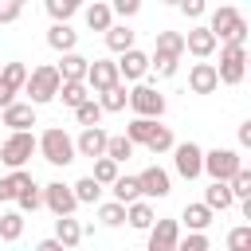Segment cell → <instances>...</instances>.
<instances>
[{
    "instance_id": "8d00e7d4",
    "label": "cell",
    "mask_w": 251,
    "mask_h": 251,
    "mask_svg": "<svg viewBox=\"0 0 251 251\" xmlns=\"http://www.w3.org/2000/svg\"><path fill=\"white\" fill-rule=\"evenodd\" d=\"M227 192H231V200H251V169H239L227 180Z\"/></svg>"
},
{
    "instance_id": "ba28073f",
    "label": "cell",
    "mask_w": 251,
    "mask_h": 251,
    "mask_svg": "<svg viewBox=\"0 0 251 251\" xmlns=\"http://www.w3.org/2000/svg\"><path fill=\"white\" fill-rule=\"evenodd\" d=\"M173 165L184 180H196L204 173V149L196 141H180V145H173Z\"/></svg>"
},
{
    "instance_id": "6da1fadb",
    "label": "cell",
    "mask_w": 251,
    "mask_h": 251,
    "mask_svg": "<svg viewBox=\"0 0 251 251\" xmlns=\"http://www.w3.org/2000/svg\"><path fill=\"white\" fill-rule=\"evenodd\" d=\"M208 31H212V39H216V43H243V39H247V20H243V12H239V8L224 4V8H216V12H212Z\"/></svg>"
},
{
    "instance_id": "d6a6232c",
    "label": "cell",
    "mask_w": 251,
    "mask_h": 251,
    "mask_svg": "<svg viewBox=\"0 0 251 251\" xmlns=\"http://www.w3.org/2000/svg\"><path fill=\"white\" fill-rule=\"evenodd\" d=\"M20 235H24V216L20 212H4L0 216V239L4 243H16Z\"/></svg>"
},
{
    "instance_id": "7dc6e473",
    "label": "cell",
    "mask_w": 251,
    "mask_h": 251,
    "mask_svg": "<svg viewBox=\"0 0 251 251\" xmlns=\"http://www.w3.org/2000/svg\"><path fill=\"white\" fill-rule=\"evenodd\" d=\"M16 192H20L16 180L12 176H0V200H16Z\"/></svg>"
},
{
    "instance_id": "44dd1931",
    "label": "cell",
    "mask_w": 251,
    "mask_h": 251,
    "mask_svg": "<svg viewBox=\"0 0 251 251\" xmlns=\"http://www.w3.org/2000/svg\"><path fill=\"white\" fill-rule=\"evenodd\" d=\"M212 220H216V216H212L204 204H184V212H180V220H176V224H184L188 231H200V235H204Z\"/></svg>"
},
{
    "instance_id": "277c9868",
    "label": "cell",
    "mask_w": 251,
    "mask_h": 251,
    "mask_svg": "<svg viewBox=\"0 0 251 251\" xmlns=\"http://www.w3.org/2000/svg\"><path fill=\"white\" fill-rule=\"evenodd\" d=\"M247 75V47L243 43H224L220 47V67H216V78L224 86H239Z\"/></svg>"
},
{
    "instance_id": "30bf717a",
    "label": "cell",
    "mask_w": 251,
    "mask_h": 251,
    "mask_svg": "<svg viewBox=\"0 0 251 251\" xmlns=\"http://www.w3.org/2000/svg\"><path fill=\"white\" fill-rule=\"evenodd\" d=\"M137 192L149 196V200H161V196L173 192V180H169V173H165L161 165H149V169L137 173Z\"/></svg>"
},
{
    "instance_id": "7bdbcfd3",
    "label": "cell",
    "mask_w": 251,
    "mask_h": 251,
    "mask_svg": "<svg viewBox=\"0 0 251 251\" xmlns=\"http://www.w3.org/2000/svg\"><path fill=\"white\" fill-rule=\"evenodd\" d=\"M176 251H212V243H208V235L188 231V239H180V243H176Z\"/></svg>"
},
{
    "instance_id": "4316f807",
    "label": "cell",
    "mask_w": 251,
    "mask_h": 251,
    "mask_svg": "<svg viewBox=\"0 0 251 251\" xmlns=\"http://www.w3.org/2000/svg\"><path fill=\"white\" fill-rule=\"evenodd\" d=\"M106 47H110V51H118V55H126V51L133 47V31H129L126 24H114V27L106 31Z\"/></svg>"
},
{
    "instance_id": "b9f144b4",
    "label": "cell",
    "mask_w": 251,
    "mask_h": 251,
    "mask_svg": "<svg viewBox=\"0 0 251 251\" xmlns=\"http://www.w3.org/2000/svg\"><path fill=\"white\" fill-rule=\"evenodd\" d=\"M227 251H251V227L247 224H239V227L227 231Z\"/></svg>"
},
{
    "instance_id": "484cf974",
    "label": "cell",
    "mask_w": 251,
    "mask_h": 251,
    "mask_svg": "<svg viewBox=\"0 0 251 251\" xmlns=\"http://www.w3.org/2000/svg\"><path fill=\"white\" fill-rule=\"evenodd\" d=\"M110 192H114V204H133V200H141V192H137V176H118L114 184H110Z\"/></svg>"
},
{
    "instance_id": "5b68a950",
    "label": "cell",
    "mask_w": 251,
    "mask_h": 251,
    "mask_svg": "<svg viewBox=\"0 0 251 251\" xmlns=\"http://www.w3.org/2000/svg\"><path fill=\"white\" fill-rule=\"evenodd\" d=\"M239 169H243V157L235 149H208L204 153V173L212 176V184H227Z\"/></svg>"
},
{
    "instance_id": "7402d4cb",
    "label": "cell",
    "mask_w": 251,
    "mask_h": 251,
    "mask_svg": "<svg viewBox=\"0 0 251 251\" xmlns=\"http://www.w3.org/2000/svg\"><path fill=\"white\" fill-rule=\"evenodd\" d=\"M153 55L180 59V55H184V31H157V47H153Z\"/></svg>"
},
{
    "instance_id": "d6986e66",
    "label": "cell",
    "mask_w": 251,
    "mask_h": 251,
    "mask_svg": "<svg viewBox=\"0 0 251 251\" xmlns=\"http://www.w3.org/2000/svg\"><path fill=\"white\" fill-rule=\"evenodd\" d=\"M184 51H188V55H196V59L204 63V59L216 51V39H212V31H208V27H192V31L184 35Z\"/></svg>"
},
{
    "instance_id": "e0dca14e",
    "label": "cell",
    "mask_w": 251,
    "mask_h": 251,
    "mask_svg": "<svg viewBox=\"0 0 251 251\" xmlns=\"http://www.w3.org/2000/svg\"><path fill=\"white\" fill-rule=\"evenodd\" d=\"M86 67H90V59H82L78 51H71V55H63V59L55 63L59 82H86Z\"/></svg>"
},
{
    "instance_id": "8fae6325",
    "label": "cell",
    "mask_w": 251,
    "mask_h": 251,
    "mask_svg": "<svg viewBox=\"0 0 251 251\" xmlns=\"http://www.w3.org/2000/svg\"><path fill=\"white\" fill-rule=\"evenodd\" d=\"M122 78H118V67H114V59H94L90 67H86V90H94V94H106L110 86H118Z\"/></svg>"
},
{
    "instance_id": "bcb514c9",
    "label": "cell",
    "mask_w": 251,
    "mask_h": 251,
    "mask_svg": "<svg viewBox=\"0 0 251 251\" xmlns=\"http://www.w3.org/2000/svg\"><path fill=\"white\" fill-rule=\"evenodd\" d=\"M180 12H184L188 20H200V16H204V0H180Z\"/></svg>"
},
{
    "instance_id": "60d3db41",
    "label": "cell",
    "mask_w": 251,
    "mask_h": 251,
    "mask_svg": "<svg viewBox=\"0 0 251 251\" xmlns=\"http://www.w3.org/2000/svg\"><path fill=\"white\" fill-rule=\"evenodd\" d=\"M47 12H51L55 24H67V20L78 12V4H75V0H47Z\"/></svg>"
},
{
    "instance_id": "3957f363",
    "label": "cell",
    "mask_w": 251,
    "mask_h": 251,
    "mask_svg": "<svg viewBox=\"0 0 251 251\" xmlns=\"http://www.w3.org/2000/svg\"><path fill=\"white\" fill-rule=\"evenodd\" d=\"M59 71H55V63H43V67H35L31 75H27V82H24V94L31 98V106H43V102H55V94H59Z\"/></svg>"
},
{
    "instance_id": "52a82bcc",
    "label": "cell",
    "mask_w": 251,
    "mask_h": 251,
    "mask_svg": "<svg viewBox=\"0 0 251 251\" xmlns=\"http://www.w3.org/2000/svg\"><path fill=\"white\" fill-rule=\"evenodd\" d=\"M129 106H133V114H137V118L157 122V118L165 114V94H157V86L141 82V86H133V90H129Z\"/></svg>"
},
{
    "instance_id": "74e56055",
    "label": "cell",
    "mask_w": 251,
    "mask_h": 251,
    "mask_svg": "<svg viewBox=\"0 0 251 251\" xmlns=\"http://www.w3.org/2000/svg\"><path fill=\"white\" fill-rule=\"evenodd\" d=\"M16 204H20V216H24V212L43 208V188H39V184H27L24 192H16Z\"/></svg>"
},
{
    "instance_id": "f1b7e54d",
    "label": "cell",
    "mask_w": 251,
    "mask_h": 251,
    "mask_svg": "<svg viewBox=\"0 0 251 251\" xmlns=\"http://www.w3.org/2000/svg\"><path fill=\"white\" fill-rule=\"evenodd\" d=\"M126 102H129V90L118 82V86H110L102 98H98V106H102V114H118V110H126Z\"/></svg>"
},
{
    "instance_id": "f546056e",
    "label": "cell",
    "mask_w": 251,
    "mask_h": 251,
    "mask_svg": "<svg viewBox=\"0 0 251 251\" xmlns=\"http://www.w3.org/2000/svg\"><path fill=\"white\" fill-rule=\"evenodd\" d=\"M173 145H176V141H173V129L157 122V126H153V133H149V141H145V149H149V153L157 157V153H169Z\"/></svg>"
},
{
    "instance_id": "ffe728a7",
    "label": "cell",
    "mask_w": 251,
    "mask_h": 251,
    "mask_svg": "<svg viewBox=\"0 0 251 251\" xmlns=\"http://www.w3.org/2000/svg\"><path fill=\"white\" fill-rule=\"evenodd\" d=\"M51 239H59L63 243V251H71V247H78L82 243V224L75 220V216H59L55 220V235Z\"/></svg>"
},
{
    "instance_id": "7c38bea8",
    "label": "cell",
    "mask_w": 251,
    "mask_h": 251,
    "mask_svg": "<svg viewBox=\"0 0 251 251\" xmlns=\"http://www.w3.org/2000/svg\"><path fill=\"white\" fill-rule=\"evenodd\" d=\"M176 243H180V224L176 220H153L145 251H176Z\"/></svg>"
},
{
    "instance_id": "d590c367",
    "label": "cell",
    "mask_w": 251,
    "mask_h": 251,
    "mask_svg": "<svg viewBox=\"0 0 251 251\" xmlns=\"http://www.w3.org/2000/svg\"><path fill=\"white\" fill-rule=\"evenodd\" d=\"M118 176H122V173H118V165H114L110 157H98V161H94V173H90L94 184H114Z\"/></svg>"
},
{
    "instance_id": "603a6c76",
    "label": "cell",
    "mask_w": 251,
    "mask_h": 251,
    "mask_svg": "<svg viewBox=\"0 0 251 251\" xmlns=\"http://www.w3.org/2000/svg\"><path fill=\"white\" fill-rule=\"evenodd\" d=\"M126 224L137 227V231H149V227H153V204H149V200H133V204H126Z\"/></svg>"
},
{
    "instance_id": "7a4b0ae2",
    "label": "cell",
    "mask_w": 251,
    "mask_h": 251,
    "mask_svg": "<svg viewBox=\"0 0 251 251\" xmlns=\"http://www.w3.org/2000/svg\"><path fill=\"white\" fill-rule=\"evenodd\" d=\"M35 149L43 153V161L47 165H55V169H63V165H71L78 153H75V137L67 133V129H59V126H51V129H43V137L35 141Z\"/></svg>"
},
{
    "instance_id": "ac0fdd59",
    "label": "cell",
    "mask_w": 251,
    "mask_h": 251,
    "mask_svg": "<svg viewBox=\"0 0 251 251\" xmlns=\"http://www.w3.org/2000/svg\"><path fill=\"white\" fill-rule=\"evenodd\" d=\"M75 43H78V31H75L71 24H51V27H47V47H51V51L71 55Z\"/></svg>"
},
{
    "instance_id": "9c48e42d",
    "label": "cell",
    "mask_w": 251,
    "mask_h": 251,
    "mask_svg": "<svg viewBox=\"0 0 251 251\" xmlns=\"http://www.w3.org/2000/svg\"><path fill=\"white\" fill-rule=\"evenodd\" d=\"M43 208H51V216L59 220V216H75L78 200H75L71 184H63V180H51V184H43Z\"/></svg>"
},
{
    "instance_id": "f35d334b",
    "label": "cell",
    "mask_w": 251,
    "mask_h": 251,
    "mask_svg": "<svg viewBox=\"0 0 251 251\" xmlns=\"http://www.w3.org/2000/svg\"><path fill=\"white\" fill-rule=\"evenodd\" d=\"M106 157H110L114 165H122V161L133 157V145H129L126 137H110V141H106Z\"/></svg>"
},
{
    "instance_id": "cb8c5ba5",
    "label": "cell",
    "mask_w": 251,
    "mask_h": 251,
    "mask_svg": "<svg viewBox=\"0 0 251 251\" xmlns=\"http://www.w3.org/2000/svg\"><path fill=\"white\" fill-rule=\"evenodd\" d=\"M82 16H86V27H90V31H110V27H114V12H110V4H102V0H94Z\"/></svg>"
},
{
    "instance_id": "9a60e30c",
    "label": "cell",
    "mask_w": 251,
    "mask_h": 251,
    "mask_svg": "<svg viewBox=\"0 0 251 251\" xmlns=\"http://www.w3.org/2000/svg\"><path fill=\"white\" fill-rule=\"evenodd\" d=\"M0 122L12 133H27V126H35V106L31 102H12L8 110H0Z\"/></svg>"
},
{
    "instance_id": "ab89813d",
    "label": "cell",
    "mask_w": 251,
    "mask_h": 251,
    "mask_svg": "<svg viewBox=\"0 0 251 251\" xmlns=\"http://www.w3.org/2000/svg\"><path fill=\"white\" fill-rule=\"evenodd\" d=\"M98 220H102L106 227H122V224H126V208L114 204V200H110V204H98Z\"/></svg>"
},
{
    "instance_id": "836d02e7",
    "label": "cell",
    "mask_w": 251,
    "mask_h": 251,
    "mask_svg": "<svg viewBox=\"0 0 251 251\" xmlns=\"http://www.w3.org/2000/svg\"><path fill=\"white\" fill-rule=\"evenodd\" d=\"M71 192H75V200H78V204H98L102 184H94L90 176H82V180H75V184H71Z\"/></svg>"
},
{
    "instance_id": "f907efd6",
    "label": "cell",
    "mask_w": 251,
    "mask_h": 251,
    "mask_svg": "<svg viewBox=\"0 0 251 251\" xmlns=\"http://www.w3.org/2000/svg\"><path fill=\"white\" fill-rule=\"evenodd\" d=\"M35 251H63V243H59V239H39Z\"/></svg>"
},
{
    "instance_id": "4dcf8cb0",
    "label": "cell",
    "mask_w": 251,
    "mask_h": 251,
    "mask_svg": "<svg viewBox=\"0 0 251 251\" xmlns=\"http://www.w3.org/2000/svg\"><path fill=\"white\" fill-rule=\"evenodd\" d=\"M153 126H157V122H145V118H133V122L126 126V133H122V137H126V141H129V145L137 149V145H145V141H149V133H153Z\"/></svg>"
},
{
    "instance_id": "816d5d0a",
    "label": "cell",
    "mask_w": 251,
    "mask_h": 251,
    "mask_svg": "<svg viewBox=\"0 0 251 251\" xmlns=\"http://www.w3.org/2000/svg\"><path fill=\"white\" fill-rule=\"evenodd\" d=\"M0 71H4V63H0Z\"/></svg>"
},
{
    "instance_id": "5bb4252c",
    "label": "cell",
    "mask_w": 251,
    "mask_h": 251,
    "mask_svg": "<svg viewBox=\"0 0 251 251\" xmlns=\"http://www.w3.org/2000/svg\"><path fill=\"white\" fill-rule=\"evenodd\" d=\"M114 67H118V78L137 82V78H145V75H149V55H145V51H137V47H129Z\"/></svg>"
},
{
    "instance_id": "2e32d148",
    "label": "cell",
    "mask_w": 251,
    "mask_h": 251,
    "mask_svg": "<svg viewBox=\"0 0 251 251\" xmlns=\"http://www.w3.org/2000/svg\"><path fill=\"white\" fill-rule=\"evenodd\" d=\"M216 86H220L216 63H192V71H188V90H192V94H212Z\"/></svg>"
},
{
    "instance_id": "c3c4849f",
    "label": "cell",
    "mask_w": 251,
    "mask_h": 251,
    "mask_svg": "<svg viewBox=\"0 0 251 251\" xmlns=\"http://www.w3.org/2000/svg\"><path fill=\"white\" fill-rule=\"evenodd\" d=\"M12 102H16V90H8V86L0 82V110H8Z\"/></svg>"
},
{
    "instance_id": "8992f818",
    "label": "cell",
    "mask_w": 251,
    "mask_h": 251,
    "mask_svg": "<svg viewBox=\"0 0 251 251\" xmlns=\"http://www.w3.org/2000/svg\"><path fill=\"white\" fill-rule=\"evenodd\" d=\"M31 153H35V137L31 133H8L4 141H0V161L16 173V169H24L27 161H31Z\"/></svg>"
},
{
    "instance_id": "4fadbf2b",
    "label": "cell",
    "mask_w": 251,
    "mask_h": 251,
    "mask_svg": "<svg viewBox=\"0 0 251 251\" xmlns=\"http://www.w3.org/2000/svg\"><path fill=\"white\" fill-rule=\"evenodd\" d=\"M106 141H110V133H106L102 126H94V129H82V133L75 137V153H78V157H90V161H98V157H106Z\"/></svg>"
},
{
    "instance_id": "681fc988",
    "label": "cell",
    "mask_w": 251,
    "mask_h": 251,
    "mask_svg": "<svg viewBox=\"0 0 251 251\" xmlns=\"http://www.w3.org/2000/svg\"><path fill=\"white\" fill-rule=\"evenodd\" d=\"M239 145H243V149L251 145V122H239Z\"/></svg>"
},
{
    "instance_id": "f6af8a7d",
    "label": "cell",
    "mask_w": 251,
    "mask_h": 251,
    "mask_svg": "<svg viewBox=\"0 0 251 251\" xmlns=\"http://www.w3.org/2000/svg\"><path fill=\"white\" fill-rule=\"evenodd\" d=\"M137 8H141L137 0H114L110 4V12H118V16H137Z\"/></svg>"
},
{
    "instance_id": "83f0119b",
    "label": "cell",
    "mask_w": 251,
    "mask_h": 251,
    "mask_svg": "<svg viewBox=\"0 0 251 251\" xmlns=\"http://www.w3.org/2000/svg\"><path fill=\"white\" fill-rule=\"evenodd\" d=\"M55 98H63V106H71V110H78V106H82V102L90 98V90H86V82H63Z\"/></svg>"
},
{
    "instance_id": "1f68e13d",
    "label": "cell",
    "mask_w": 251,
    "mask_h": 251,
    "mask_svg": "<svg viewBox=\"0 0 251 251\" xmlns=\"http://www.w3.org/2000/svg\"><path fill=\"white\" fill-rule=\"evenodd\" d=\"M0 82L8 86V90H24V82H27V67L24 63H4V71H0Z\"/></svg>"
},
{
    "instance_id": "ee69618b",
    "label": "cell",
    "mask_w": 251,
    "mask_h": 251,
    "mask_svg": "<svg viewBox=\"0 0 251 251\" xmlns=\"http://www.w3.org/2000/svg\"><path fill=\"white\" fill-rule=\"evenodd\" d=\"M24 12V0H0V24H16Z\"/></svg>"
},
{
    "instance_id": "e575fe53",
    "label": "cell",
    "mask_w": 251,
    "mask_h": 251,
    "mask_svg": "<svg viewBox=\"0 0 251 251\" xmlns=\"http://www.w3.org/2000/svg\"><path fill=\"white\" fill-rule=\"evenodd\" d=\"M75 118H78V126H82V129H94V126L102 122V106H98L94 98H86V102L75 110Z\"/></svg>"
},
{
    "instance_id": "d4e9b609",
    "label": "cell",
    "mask_w": 251,
    "mask_h": 251,
    "mask_svg": "<svg viewBox=\"0 0 251 251\" xmlns=\"http://www.w3.org/2000/svg\"><path fill=\"white\" fill-rule=\"evenodd\" d=\"M200 204H204V208H208V212L216 216V212H227V208H231L235 200H231L227 184H208V188H204V200H200Z\"/></svg>"
}]
</instances>
